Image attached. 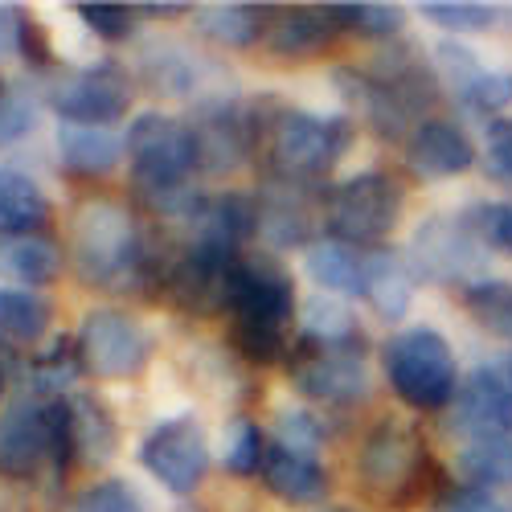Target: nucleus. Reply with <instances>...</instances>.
Masks as SVG:
<instances>
[{
    "label": "nucleus",
    "mask_w": 512,
    "mask_h": 512,
    "mask_svg": "<svg viewBox=\"0 0 512 512\" xmlns=\"http://www.w3.org/2000/svg\"><path fill=\"white\" fill-rule=\"evenodd\" d=\"M70 267L74 275L99 291H144L164 287V267L140 222L115 201H87L70 218Z\"/></svg>",
    "instance_id": "1"
},
{
    "label": "nucleus",
    "mask_w": 512,
    "mask_h": 512,
    "mask_svg": "<svg viewBox=\"0 0 512 512\" xmlns=\"http://www.w3.org/2000/svg\"><path fill=\"white\" fill-rule=\"evenodd\" d=\"M332 82L386 140H410V132L426 119L443 91L435 62H422L414 46H394L369 66H336Z\"/></svg>",
    "instance_id": "2"
},
{
    "label": "nucleus",
    "mask_w": 512,
    "mask_h": 512,
    "mask_svg": "<svg viewBox=\"0 0 512 512\" xmlns=\"http://www.w3.org/2000/svg\"><path fill=\"white\" fill-rule=\"evenodd\" d=\"M230 340L254 365L287 357L295 324V279L275 254H242L230 283Z\"/></svg>",
    "instance_id": "3"
},
{
    "label": "nucleus",
    "mask_w": 512,
    "mask_h": 512,
    "mask_svg": "<svg viewBox=\"0 0 512 512\" xmlns=\"http://www.w3.org/2000/svg\"><path fill=\"white\" fill-rule=\"evenodd\" d=\"M357 140V123L349 115H316V111H283L267 140V177L316 185L324 173L345 160Z\"/></svg>",
    "instance_id": "4"
},
{
    "label": "nucleus",
    "mask_w": 512,
    "mask_h": 512,
    "mask_svg": "<svg viewBox=\"0 0 512 512\" xmlns=\"http://www.w3.org/2000/svg\"><path fill=\"white\" fill-rule=\"evenodd\" d=\"M390 390L410 410H443L459 394V365L447 336L435 328H402L381 345Z\"/></svg>",
    "instance_id": "5"
},
{
    "label": "nucleus",
    "mask_w": 512,
    "mask_h": 512,
    "mask_svg": "<svg viewBox=\"0 0 512 512\" xmlns=\"http://www.w3.org/2000/svg\"><path fill=\"white\" fill-rule=\"evenodd\" d=\"M406 193L390 173H357L324 193V226L336 242L377 246L402 222Z\"/></svg>",
    "instance_id": "6"
},
{
    "label": "nucleus",
    "mask_w": 512,
    "mask_h": 512,
    "mask_svg": "<svg viewBox=\"0 0 512 512\" xmlns=\"http://www.w3.org/2000/svg\"><path fill=\"white\" fill-rule=\"evenodd\" d=\"M426 443L418 439V431H410V426H402L398 418H386L377 422L365 447H361V484L365 492L386 504V508H402L418 496L422 480H426Z\"/></svg>",
    "instance_id": "7"
},
{
    "label": "nucleus",
    "mask_w": 512,
    "mask_h": 512,
    "mask_svg": "<svg viewBox=\"0 0 512 512\" xmlns=\"http://www.w3.org/2000/svg\"><path fill=\"white\" fill-rule=\"evenodd\" d=\"M410 271L414 279L439 283V287H467L484 279L480 271L488 267V246L467 230L463 213H439V218H426L414 238H410Z\"/></svg>",
    "instance_id": "8"
},
{
    "label": "nucleus",
    "mask_w": 512,
    "mask_h": 512,
    "mask_svg": "<svg viewBox=\"0 0 512 512\" xmlns=\"http://www.w3.org/2000/svg\"><path fill=\"white\" fill-rule=\"evenodd\" d=\"M41 99L62 115V123L111 127L127 115V103H132V78H127L123 66H115V62L58 70V74L46 78Z\"/></svg>",
    "instance_id": "9"
},
{
    "label": "nucleus",
    "mask_w": 512,
    "mask_h": 512,
    "mask_svg": "<svg viewBox=\"0 0 512 512\" xmlns=\"http://www.w3.org/2000/svg\"><path fill=\"white\" fill-rule=\"evenodd\" d=\"M291 386L324 406H357L369 398L373 381L365 365V345H291Z\"/></svg>",
    "instance_id": "10"
},
{
    "label": "nucleus",
    "mask_w": 512,
    "mask_h": 512,
    "mask_svg": "<svg viewBox=\"0 0 512 512\" xmlns=\"http://www.w3.org/2000/svg\"><path fill=\"white\" fill-rule=\"evenodd\" d=\"M238 259L242 254L205 246V242H185L177 259L168 263L160 291L168 295V304L189 312V316L230 312V283H234Z\"/></svg>",
    "instance_id": "11"
},
{
    "label": "nucleus",
    "mask_w": 512,
    "mask_h": 512,
    "mask_svg": "<svg viewBox=\"0 0 512 512\" xmlns=\"http://www.w3.org/2000/svg\"><path fill=\"white\" fill-rule=\"evenodd\" d=\"M78 357L82 369L95 377H136L152 357V336L148 328L119 308H95L82 316L78 328Z\"/></svg>",
    "instance_id": "12"
},
{
    "label": "nucleus",
    "mask_w": 512,
    "mask_h": 512,
    "mask_svg": "<svg viewBox=\"0 0 512 512\" xmlns=\"http://www.w3.org/2000/svg\"><path fill=\"white\" fill-rule=\"evenodd\" d=\"M140 463L152 472V480H160V488L189 496L209 472V439L201 422L193 414L156 422L140 443Z\"/></svg>",
    "instance_id": "13"
},
{
    "label": "nucleus",
    "mask_w": 512,
    "mask_h": 512,
    "mask_svg": "<svg viewBox=\"0 0 512 512\" xmlns=\"http://www.w3.org/2000/svg\"><path fill=\"white\" fill-rule=\"evenodd\" d=\"M254 201H259V238L271 250L312 246L316 226H324V197H316V185L267 177Z\"/></svg>",
    "instance_id": "14"
},
{
    "label": "nucleus",
    "mask_w": 512,
    "mask_h": 512,
    "mask_svg": "<svg viewBox=\"0 0 512 512\" xmlns=\"http://www.w3.org/2000/svg\"><path fill=\"white\" fill-rule=\"evenodd\" d=\"M46 463H54V451H50V398L25 394L0 414V476L5 480H33Z\"/></svg>",
    "instance_id": "15"
},
{
    "label": "nucleus",
    "mask_w": 512,
    "mask_h": 512,
    "mask_svg": "<svg viewBox=\"0 0 512 512\" xmlns=\"http://www.w3.org/2000/svg\"><path fill=\"white\" fill-rule=\"evenodd\" d=\"M451 431L467 439H496L512 435V381L504 369H472L459 381L451 402Z\"/></svg>",
    "instance_id": "16"
},
{
    "label": "nucleus",
    "mask_w": 512,
    "mask_h": 512,
    "mask_svg": "<svg viewBox=\"0 0 512 512\" xmlns=\"http://www.w3.org/2000/svg\"><path fill=\"white\" fill-rule=\"evenodd\" d=\"M406 164L426 181H447L476 164V144L451 119H422L406 140Z\"/></svg>",
    "instance_id": "17"
},
{
    "label": "nucleus",
    "mask_w": 512,
    "mask_h": 512,
    "mask_svg": "<svg viewBox=\"0 0 512 512\" xmlns=\"http://www.w3.org/2000/svg\"><path fill=\"white\" fill-rule=\"evenodd\" d=\"M340 25L332 21V9H275V21L267 29V50L283 62H304V58H320L332 41H336Z\"/></svg>",
    "instance_id": "18"
},
{
    "label": "nucleus",
    "mask_w": 512,
    "mask_h": 512,
    "mask_svg": "<svg viewBox=\"0 0 512 512\" xmlns=\"http://www.w3.org/2000/svg\"><path fill=\"white\" fill-rule=\"evenodd\" d=\"M263 480L287 504H316L328 492V472L320 463V451H295V447H283L275 439L267 443Z\"/></svg>",
    "instance_id": "19"
},
{
    "label": "nucleus",
    "mask_w": 512,
    "mask_h": 512,
    "mask_svg": "<svg viewBox=\"0 0 512 512\" xmlns=\"http://www.w3.org/2000/svg\"><path fill=\"white\" fill-rule=\"evenodd\" d=\"M357 295L381 316V320H402L414 304V271L406 259L390 250H369L361 263Z\"/></svg>",
    "instance_id": "20"
},
{
    "label": "nucleus",
    "mask_w": 512,
    "mask_h": 512,
    "mask_svg": "<svg viewBox=\"0 0 512 512\" xmlns=\"http://www.w3.org/2000/svg\"><path fill=\"white\" fill-rule=\"evenodd\" d=\"M58 156L74 177H107L127 156L123 136L111 127H87V123H62L58 127Z\"/></svg>",
    "instance_id": "21"
},
{
    "label": "nucleus",
    "mask_w": 512,
    "mask_h": 512,
    "mask_svg": "<svg viewBox=\"0 0 512 512\" xmlns=\"http://www.w3.org/2000/svg\"><path fill=\"white\" fill-rule=\"evenodd\" d=\"M193 21L201 29V37L218 41L230 50H246L259 37H267L275 9L271 5H242V0H218V5H197Z\"/></svg>",
    "instance_id": "22"
},
{
    "label": "nucleus",
    "mask_w": 512,
    "mask_h": 512,
    "mask_svg": "<svg viewBox=\"0 0 512 512\" xmlns=\"http://www.w3.org/2000/svg\"><path fill=\"white\" fill-rule=\"evenodd\" d=\"M54 209L50 197L29 181L21 168L0 164V238H17V234H41L50 226Z\"/></svg>",
    "instance_id": "23"
},
{
    "label": "nucleus",
    "mask_w": 512,
    "mask_h": 512,
    "mask_svg": "<svg viewBox=\"0 0 512 512\" xmlns=\"http://www.w3.org/2000/svg\"><path fill=\"white\" fill-rule=\"evenodd\" d=\"M0 275L17 287H46L62 275V246L46 234H17L0 238Z\"/></svg>",
    "instance_id": "24"
},
{
    "label": "nucleus",
    "mask_w": 512,
    "mask_h": 512,
    "mask_svg": "<svg viewBox=\"0 0 512 512\" xmlns=\"http://www.w3.org/2000/svg\"><path fill=\"white\" fill-rule=\"evenodd\" d=\"M54 324V308L41 291L0 287V340L9 345H37Z\"/></svg>",
    "instance_id": "25"
},
{
    "label": "nucleus",
    "mask_w": 512,
    "mask_h": 512,
    "mask_svg": "<svg viewBox=\"0 0 512 512\" xmlns=\"http://www.w3.org/2000/svg\"><path fill=\"white\" fill-rule=\"evenodd\" d=\"M70 418H74V455L107 463L119 447V426L103 398L95 394H70Z\"/></svg>",
    "instance_id": "26"
},
{
    "label": "nucleus",
    "mask_w": 512,
    "mask_h": 512,
    "mask_svg": "<svg viewBox=\"0 0 512 512\" xmlns=\"http://www.w3.org/2000/svg\"><path fill=\"white\" fill-rule=\"evenodd\" d=\"M361 263L365 254L349 242H336V238H324V242H312L304 250V267L312 275V283L328 295H357V283H361Z\"/></svg>",
    "instance_id": "27"
},
{
    "label": "nucleus",
    "mask_w": 512,
    "mask_h": 512,
    "mask_svg": "<svg viewBox=\"0 0 512 512\" xmlns=\"http://www.w3.org/2000/svg\"><path fill=\"white\" fill-rule=\"evenodd\" d=\"M300 340H312V345H365V332L336 295L320 291L300 308Z\"/></svg>",
    "instance_id": "28"
},
{
    "label": "nucleus",
    "mask_w": 512,
    "mask_h": 512,
    "mask_svg": "<svg viewBox=\"0 0 512 512\" xmlns=\"http://www.w3.org/2000/svg\"><path fill=\"white\" fill-rule=\"evenodd\" d=\"M459 472L467 488H508L512 484V435L496 439H467L459 447Z\"/></svg>",
    "instance_id": "29"
},
{
    "label": "nucleus",
    "mask_w": 512,
    "mask_h": 512,
    "mask_svg": "<svg viewBox=\"0 0 512 512\" xmlns=\"http://www.w3.org/2000/svg\"><path fill=\"white\" fill-rule=\"evenodd\" d=\"M140 66H144V82H148L152 91L177 95V99H193L197 82H201V74H205L201 58L189 54V50H181V46H152V50L140 58Z\"/></svg>",
    "instance_id": "30"
},
{
    "label": "nucleus",
    "mask_w": 512,
    "mask_h": 512,
    "mask_svg": "<svg viewBox=\"0 0 512 512\" xmlns=\"http://www.w3.org/2000/svg\"><path fill=\"white\" fill-rule=\"evenodd\" d=\"M459 295H463L467 316H472L484 332L512 340V283L508 279H476Z\"/></svg>",
    "instance_id": "31"
},
{
    "label": "nucleus",
    "mask_w": 512,
    "mask_h": 512,
    "mask_svg": "<svg viewBox=\"0 0 512 512\" xmlns=\"http://www.w3.org/2000/svg\"><path fill=\"white\" fill-rule=\"evenodd\" d=\"M328 9L340 33H357L369 41H394L406 25V9L386 5V0H357V5H328Z\"/></svg>",
    "instance_id": "32"
},
{
    "label": "nucleus",
    "mask_w": 512,
    "mask_h": 512,
    "mask_svg": "<svg viewBox=\"0 0 512 512\" xmlns=\"http://www.w3.org/2000/svg\"><path fill=\"white\" fill-rule=\"evenodd\" d=\"M87 373L82 369V357H78V340H50L46 353H37L29 361V386L41 394V398H62V390L74 386V377Z\"/></svg>",
    "instance_id": "33"
},
{
    "label": "nucleus",
    "mask_w": 512,
    "mask_h": 512,
    "mask_svg": "<svg viewBox=\"0 0 512 512\" xmlns=\"http://www.w3.org/2000/svg\"><path fill=\"white\" fill-rule=\"evenodd\" d=\"M459 99V107L467 111V115H480V119H496L508 103H512V74L508 70H480L472 82H467V87L455 95Z\"/></svg>",
    "instance_id": "34"
},
{
    "label": "nucleus",
    "mask_w": 512,
    "mask_h": 512,
    "mask_svg": "<svg viewBox=\"0 0 512 512\" xmlns=\"http://www.w3.org/2000/svg\"><path fill=\"white\" fill-rule=\"evenodd\" d=\"M463 222L488 250L512 254V201H476L463 209Z\"/></svg>",
    "instance_id": "35"
},
{
    "label": "nucleus",
    "mask_w": 512,
    "mask_h": 512,
    "mask_svg": "<svg viewBox=\"0 0 512 512\" xmlns=\"http://www.w3.org/2000/svg\"><path fill=\"white\" fill-rule=\"evenodd\" d=\"M263 459H267V439L259 431V422H250V418H238L230 426V439H226V472L230 476H254V472H263Z\"/></svg>",
    "instance_id": "36"
},
{
    "label": "nucleus",
    "mask_w": 512,
    "mask_h": 512,
    "mask_svg": "<svg viewBox=\"0 0 512 512\" xmlns=\"http://www.w3.org/2000/svg\"><path fill=\"white\" fill-rule=\"evenodd\" d=\"M70 512H148V500L127 480H99L74 496Z\"/></svg>",
    "instance_id": "37"
},
{
    "label": "nucleus",
    "mask_w": 512,
    "mask_h": 512,
    "mask_svg": "<svg viewBox=\"0 0 512 512\" xmlns=\"http://www.w3.org/2000/svg\"><path fill=\"white\" fill-rule=\"evenodd\" d=\"M422 17H431L447 33H484L496 21V9L480 0H431L422 5Z\"/></svg>",
    "instance_id": "38"
},
{
    "label": "nucleus",
    "mask_w": 512,
    "mask_h": 512,
    "mask_svg": "<svg viewBox=\"0 0 512 512\" xmlns=\"http://www.w3.org/2000/svg\"><path fill=\"white\" fill-rule=\"evenodd\" d=\"M435 74H439V82H443V91L447 95H459L467 82H472L484 66H480V58L467 50V46H459V41H439L435 46Z\"/></svg>",
    "instance_id": "39"
},
{
    "label": "nucleus",
    "mask_w": 512,
    "mask_h": 512,
    "mask_svg": "<svg viewBox=\"0 0 512 512\" xmlns=\"http://www.w3.org/2000/svg\"><path fill=\"white\" fill-rule=\"evenodd\" d=\"M78 17L103 41H127L136 25V5H78Z\"/></svg>",
    "instance_id": "40"
},
{
    "label": "nucleus",
    "mask_w": 512,
    "mask_h": 512,
    "mask_svg": "<svg viewBox=\"0 0 512 512\" xmlns=\"http://www.w3.org/2000/svg\"><path fill=\"white\" fill-rule=\"evenodd\" d=\"M33 123H37V103H33V95H25V91H5V99H0V148H9V144H17L21 136H29Z\"/></svg>",
    "instance_id": "41"
},
{
    "label": "nucleus",
    "mask_w": 512,
    "mask_h": 512,
    "mask_svg": "<svg viewBox=\"0 0 512 512\" xmlns=\"http://www.w3.org/2000/svg\"><path fill=\"white\" fill-rule=\"evenodd\" d=\"M271 439L283 443V447H295V451H320L324 431H320V422H316L312 414H304V410H283V414L275 418V435H271Z\"/></svg>",
    "instance_id": "42"
},
{
    "label": "nucleus",
    "mask_w": 512,
    "mask_h": 512,
    "mask_svg": "<svg viewBox=\"0 0 512 512\" xmlns=\"http://www.w3.org/2000/svg\"><path fill=\"white\" fill-rule=\"evenodd\" d=\"M484 168L500 185H512V119L488 123V144H484Z\"/></svg>",
    "instance_id": "43"
},
{
    "label": "nucleus",
    "mask_w": 512,
    "mask_h": 512,
    "mask_svg": "<svg viewBox=\"0 0 512 512\" xmlns=\"http://www.w3.org/2000/svg\"><path fill=\"white\" fill-rule=\"evenodd\" d=\"M443 512H512V504H504L484 488H459L443 500Z\"/></svg>",
    "instance_id": "44"
},
{
    "label": "nucleus",
    "mask_w": 512,
    "mask_h": 512,
    "mask_svg": "<svg viewBox=\"0 0 512 512\" xmlns=\"http://www.w3.org/2000/svg\"><path fill=\"white\" fill-rule=\"evenodd\" d=\"M29 66H50L54 62V50H50V37H46V29H41L29 13H25V29H21V50H17Z\"/></svg>",
    "instance_id": "45"
},
{
    "label": "nucleus",
    "mask_w": 512,
    "mask_h": 512,
    "mask_svg": "<svg viewBox=\"0 0 512 512\" xmlns=\"http://www.w3.org/2000/svg\"><path fill=\"white\" fill-rule=\"evenodd\" d=\"M21 29H25V13L17 5H0V58L21 50Z\"/></svg>",
    "instance_id": "46"
},
{
    "label": "nucleus",
    "mask_w": 512,
    "mask_h": 512,
    "mask_svg": "<svg viewBox=\"0 0 512 512\" xmlns=\"http://www.w3.org/2000/svg\"><path fill=\"white\" fill-rule=\"evenodd\" d=\"M136 17H193V5H136Z\"/></svg>",
    "instance_id": "47"
},
{
    "label": "nucleus",
    "mask_w": 512,
    "mask_h": 512,
    "mask_svg": "<svg viewBox=\"0 0 512 512\" xmlns=\"http://www.w3.org/2000/svg\"><path fill=\"white\" fill-rule=\"evenodd\" d=\"M0 394H5V365H0Z\"/></svg>",
    "instance_id": "48"
},
{
    "label": "nucleus",
    "mask_w": 512,
    "mask_h": 512,
    "mask_svg": "<svg viewBox=\"0 0 512 512\" xmlns=\"http://www.w3.org/2000/svg\"><path fill=\"white\" fill-rule=\"evenodd\" d=\"M320 512H353V508H320Z\"/></svg>",
    "instance_id": "49"
},
{
    "label": "nucleus",
    "mask_w": 512,
    "mask_h": 512,
    "mask_svg": "<svg viewBox=\"0 0 512 512\" xmlns=\"http://www.w3.org/2000/svg\"><path fill=\"white\" fill-rule=\"evenodd\" d=\"M504 373H508V381H512V357H508V369H504Z\"/></svg>",
    "instance_id": "50"
},
{
    "label": "nucleus",
    "mask_w": 512,
    "mask_h": 512,
    "mask_svg": "<svg viewBox=\"0 0 512 512\" xmlns=\"http://www.w3.org/2000/svg\"><path fill=\"white\" fill-rule=\"evenodd\" d=\"M0 99H5V78H0Z\"/></svg>",
    "instance_id": "51"
}]
</instances>
